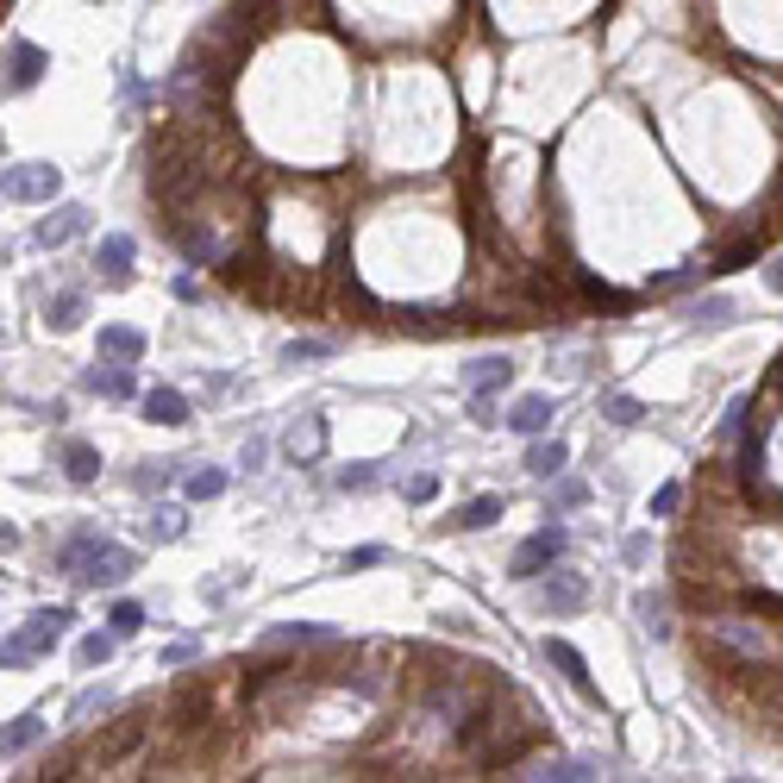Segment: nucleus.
Returning <instances> with one entry per match:
<instances>
[{
  "label": "nucleus",
  "instance_id": "obj_1",
  "mask_svg": "<svg viewBox=\"0 0 783 783\" xmlns=\"http://www.w3.org/2000/svg\"><path fill=\"white\" fill-rule=\"evenodd\" d=\"M696 646H702V658L714 664V671H727V677L771 671V658H778L764 621H746V608H739V614H727V608L702 614V621H696Z\"/></svg>",
  "mask_w": 783,
  "mask_h": 783
},
{
  "label": "nucleus",
  "instance_id": "obj_2",
  "mask_svg": "<svg viewBox=\"0 0 783 783\" xmlns=\"http://www.w3.org/2000/svg\"><path fill=\"white\" fill-rule=\"evenodd\" d=\"M51 564L76 583V589H120V583L138 571V552L120 546V539H107V533H95V527H82V533H70V539L57 546Z\"/></svg>",
  "mask_w": 783,
  "mask_h": 783
},
{
  "label": "nucleus",
  "instance_id": "obj_3",
  "mask_svg": "<svg viewBox=\"0 0 783 783\" xmlns=\"http://www.w3.org/2000/svg\"><path fill=\"white\" fill-rule=\"evenodd\" d=\"M70 621H76V608H32L26 621L0 639V671H26L38 658H51L57 646H63Z\"/></svg>",
  "mask_w": 783,
  "mask_h": 783
},
{
  "label": "nucleus",
  "instance_id": "obj_4",
  "mask_svg": "<svg viewBox=\"0 0 783 783\" xmlns=\"http://www.w3.org/2000/svg\"><path fill=\"white\" fill-rule=\"evenodd\" d=\"M564 552H571V527L552 514V521L533 533V539H521V546H514V558H507V577H514V583H539Z\"/></svg>",
  "mask_w": 783,
  "mask_h": 783
},
{
  "label": "nucleus",
  "instance_id": "obj_5",
  "mask_svg": "<svg viewBox=\"0 0 783 783\" xmlns=\"http://www.w3.org/2000/svg\"><path fill=\"white\" fill-rule=\"evenodd\" d=\"M57 195H63V170L57 163H13V170H0V201L51 207Z\"/></svg>",
  "mask_w": 783,
  "mask_h": 783
},
{
  "label": "nucleus",
  "instance_id": "obj_6",
  "mask_svg": "<svg viewBox=\"0 0 783 783\" xmlns=\"http://www.w3.org/2000/svg\"><path fill=\"white\" fill-rule=\"evenodd\" d=\"M45 70H51V51L32 45V38H13V45H7V63H0V88H7V95H26V88L45 82Z\"/></svg>",
  "mask_w": 783,
  "mask_h": 783
},
{
  "label": "nucleus",
  "instance_id": "obj_7",
  "mask_svg": "<svg viewBox=\"0 0 783 783\" xmlns=\"http://www.w3.org/2000/svg\"><path fill=\"white\" fill-rule=\"evenodd\" d=\"M539 652H546V664H558V677L571 683L583 702H602V689H596V677H589V658H583L577 646H571V639L546 633V639H539Z\"/></svg>",
  "mask_w": 783,
  "mask_h": 783
},
{
  "label": "nucleus",
  "instance_id": "obj_8",
  "mask_svg": "<svg viewBox=\"0 0 783 783\" xmlns=\"http://www.w3.org/2000/svg\"><path fill=\"white\" fill-rule=\"evenodd\" d=\"M539 608H546V614H583V608H589V577H583V571H546Z\"/></svg>",
  "mask_w": 783,
  "mask_h": 783
},
{
  "label": "nucleus",
  "instance_id": "obj_9",
  "mask_svg": "<svg viewBox=\"0 0 783 783\" xmlns=\"http://www.w3.org/2000/svg\"><path fill=\"white\" fill-rule=\"evenodd\" d=\"M82 232H88V207L63 201V207H51V220H38V227H32V245L63 252V245H70V238H82Z\"/></svg>",
  "mask_w": 783,
  "mask_h": 783
},
{
  "label": "nucleus",
  "instance_id": "obj_10",
  "mask_svg": "<svg viewBox=\"0 0 783 783\" xmlns=\"http://www.w3.org/2000/svg\"><path fill=\"white\" fill-rule=\"evenodd\" d=\"M132 257H138L132 232H107L101 245H95V270H101L113 289H126V282H132Z\"/></svg>",
  "mask_w": 783,
  "mask_h": 783
},
{
  "label": "nucleus",
  "instance_id": "obj_11",
  "mask_svg": "<svg viewBox=\"0 0 783 783\" xmlns=\"http://www.w3.org/2000/svg\"><path fill=\"white\" fill-rule=\"evenodd\" d=\"M507 514V496H477V502H464V507H452L439 527L445 533H482V527H496Z\"/></svg>",
  "mask_w": 783,
  "mask_h": 783
},
{
  "label": "nucleus",
  "instance_id": "obj_12",
  "mask_svg": "<svg viewBox=\"0 0 783 783\" xmlns=\"http://www.w3.org/2000/svg\"><path fill=\"white\" fill-rule=\"evenodd\" d=\"M82 389H88V395H107V402H132V395H138L132 364H107V357H95V370L82 377Z\"/></svg>",
  "mask_w": 783,
  "mask_h": 783
},
{
  "label": "nucleus",
  "instance_id": "obj_13",
  "mask_svg": "<svg viewBox=\"0 0 783 783\" xmlns=\"http://www.w3.org/2000/svg\"><path fill=\"white\" fill-rule=\"evenodd\" d=\"M507 382H514V357L507 352H489V357H470V364H464V389H489V395H502Z\"/></svg>",
  "mask_w": 783,
  "mask_h": 783
},
{
  "label": "nucleus",
  "instance_id": "obj_14",
  "mask_svg": "<svg viewBox=\"0 0 783 783\" xmlns=\"http://www.w3.org/2000/svg\"><path fill=\"white\" fill-rule=\"evenodd\" d=\"M558 420V407H552V395H521V402L502 414V427H514V432H527V439H539V432Z\"/></svg>",
  "mask_w": 783,
  "mask_h": 783
},
{
  "label": "nucleus",
  "instance_id": "obj_15",
  "mask_svg": "<svg viewBox=\"0 0 783 783\" xmlns=\"http://www.w3.org/2000/svg\"><path fill=\"white\" fill-rule=\"evenodd\" d=\"M633 614H639V633H646V639H671V589H639V596H633Z\"/></svg>",
  "mask_w": 783,
  "mask_h": 783
},
{
  "label": "nucleus",
  "instance_id": "obj_16",
  "mask_svg": "<svg viewBox=\"0 0 783 783\" xmlns=\"http://www.w3.org/2000/svg\"><path fill=\"white\" fill-rule=\"evenodd\" d=\"M57 464H63V477L82 482V489L101 477V452H95L88 439H63V445H57Z\"/></svg>",
  "mask_w": 783,
  "mask_h": 783
},
{
  "label": "nucleus",
  "instance_id": "obj_17",
  "mask_svg": "<svg viewBox=\"0 0 783 783\" xmlns=\"http://www.w3.org/2000/svg\"><path fill=\"white\" fill-rule=\"evenodd\" d=\"M45 733H51L45 714H20V721H7V727H0V758H26Z\"/></svg>",
  "mask_w": 783,
  "mask_h": 783
},
{
  "label": "nucleus",
  "instance_id": "obj_18",
  "mask_svg": "<svg viewBox=\"0 0 783 783\" xmlns=\"http://www.w3.org/2000/svg\"><path fill=\"white\" fill-rule=\"evenodd\" d=\"M138 407H145L151 427H182V420H188V395H182V389H145Z\"/></svg>",
  "mask_w": 783,
  "mask_h": 783
},
{
  "label": "nucleus",
  "instance_id": "obj_19",
  "mask_svg": "<svg viewBox=\"0 0 783 783\" xmlns=\"http://www.w3.org/2000/svg\"><path fill=\"white\" fill-rule=\"evenodd\" d=\"M88 320V295L82 289H57L51 302H45V327L51 332H76Z\"/></svg>",
  "mask_w": 783,
  "mask_h": 783
},
{
  "label": "nucleus",
  "instance_id": "obj_20",
  "mask_svg": "<svg viewBox=\"0 0 783 783\" xmlns=\"http://www.w3.org/2000/svg\"><path fill=\"white\" fill-rule=\"evenodd\" d=\"M101 357L107 364H138V357H145V332L138 327H101Z\"/></svg>",
  "mask_w": 783,
  "mask_h": 783
},
{
  "label": "nucleus",
  "instance_id": "obj_21",
  "mask_svg": "<svg viewBox=\"0 0 783 783\" xmlns=\"http://www.w3.org/2000/svg\"><path fill=\"white\" fill-rule=\"evenodd\" d=\"M564 464H571V445H564V439H546V432H539V439L527 445V470H533V477H546V482H552L558 470H564Z\"/></svg>",
  "mask_w": 783,
  "mask_h": 783
},
{
  "label": "nucleus",
  "instance_id": "obj_22",
  "mask_svg": "<svg viewBox=\"0 0 783 783\" xmlns=\"http://www.w3.org/2000/svg\"><path fill=\"white\" fill-rule=\"evenodd\" d=\"M521 778H552V783H589L602 778V764L596 758H546L539 771H521Z\"/></svg>",
  "mask_w": 783,
  "mask_h": 783
},
{
  "label": "nucleus",
  "instance_id": "obj_23",
  "mask_svg": "<svg viewBox=\"0 0 783 783\" xmlns=\"http://www.w3.org/2000/svg\"><path fill=\"white\" fill-rule=\"evenodd\" d=\"M113 652H120V633H82L76 639V671H101V664H113Z\"/></svg>",
  "mask_w": 783,
  "mask_h": 783
},
{
  "label": "nucleus",
  "instance_id": "obj_24",
  "mask_svg": "<svg viewBox=\"0 0 783 783\" xmlns=\"http://www.w3.org/2000/svg\"><path fill=\"white\" fill-rule=\"evenodd\" d=\"M227 470H213V464H195V470H188V477H182V496H188V502H220V496H227Z\"/></svg>",
  "mask_w": 783,
  "mask_h": 783
},
{
  "label": "nucleus",
  "instance_id": "obj_25",
  "mask_svg": "<svg viewBox=\"0 0 783 783\" xmlns=\"http://www.w3.org/2000/svg\"><path fill=\"white\" fill-rule=\"evenodd\" d=\"M145 533H151L157 546H170V539H182V533H188V514H182L176 502H157L151 521H145Z\"/></svg>",
  "mask_w": 783,
  "mask_h": 783
},
{
  "label": "nucleus",
  "instance_id": "obj_26",
  "mask_svg": "<svg viewBox=\"0 0 783 783\" xmlns=\"http://www.w3.org/2000/svg\"><path fill=\"white\" fill-rule=\"evenodd\" d=\"M758 252H764V238H758V232H753V238H733L727 252L714 257V270H708V277H733V270H746V264H758Z\"/></svg>",
  "mask_w": 783,
  "mask_h": 783
},
{
  "label": "nucleus",
  "instance_id": "obj_27",
  "mask_svg": "<svg viewBox=\"0 0 783 783\" xmlns=\"http://www.w3.org/2000/svg\"><path fill=\"white\" fill-rule=\"evenodd\" d=\"M282 445H289V457L314 464V457L327 452V427H320V420H307V427H289V439H282Z\"/></svg>",
  "mask_w": 783,
  "mask_h": 783
},
{
  "label": "nucleus",
  "instance_id": "obj_28",
  "mask_svg": "<svg viewBox=\"0 0 783 783\" xmlns=\"http://www.w3.org/2000/svg\"><path fill=\"white\" fill-rule=\"evenodd\" d=\"M683 320H689V327H727V320H733V302H727V295H702V302L683 307Z\"/></svg>",
  "mask_w": 783,
  "mask_h": 783
},
{
  "label": "nucleus",
  "instance_id": "obj_29",
  "mask_svg": "<svg viewBox=\"0 0 783 783\" xmlns=\"http://www.w3.org/2000/svg\"><path fill=\"white\" fill-rule=\"evenodd\" d=\"M577 289L589 307H608V314H627V307L639 302V295H621V289H608V282H596V277H577Z\"/></svg>",
  "mask_w": 783,
  "mask_h": 783
},
{
  "label": "nucleus",
  "instance_id": "obj_30",
  "mask_svg": "<svg viewBox=\"0 0 783 783\" xmlns=\"http://www.w3.org/2000/svg\"><path fill=\"white\" fill-rule=\"evenodd\" d=\"M583 502H589V482H583V477H564V470H558V477H552V514L564 521V514H571V507H583Z\"/></svg>",
  "mask_w": 783,
  "mask_h": 783
},
{
  "label": "nucleus",
  "instance_id": "obj_31",
  "mask_svg": "<svg viewBox=\"0 0 783 783\" xmlns=\"http://www.w3.org/2000/svg\"><path fill=\"white\" fill-rule=\"evenodd\" d=\"M264 646H332V633L314 627V621H295V627H277Z\"/></svg>",
  "mask_w": 783,
  "mask_h": 783
},
{
  "label": "nucleus",
  "instance_id": "obj_32",
  "mask_svg": "<svg viewBox=\"0 0 783 783\" xmlns=\"http://www.w3.org/2000/svg\"><path fill=\"white\" fill-rule=\"evenodd\" d=\"M602 420L608 427H639V420H646V402H633V395H602Z\"/></svg>",
  "mask_w": 783,
  "mask_h": 783
},
{
  "label": "nucleus",
  "instance_id": "obj_33",
  "mask_svg": "<svg viewBox=\"0 0 783 783\" xmlns=\"http://www.w3.org/2000/svg\"><path fill=\"white\" fill-rule=\"evenodd\" d=\"M145 621H151V614H145L138 602H113V608H107V627L120 633V639H132V633L145 627Z\"/></svg>",
  "mask_w": 783,
  "mask_h": 783
},
{
  "label": "nucleus",
  "instance_id": "obj_34",
  "mask_svg": "<svg viewBox=\"0 0 783 783\" xmlns=\"http://www.w3.org/2000/svg\"><path fill=\"white\" fill-rule=\"evenodd\" d=\"M332 352H339L332 339H289V345H282V364H314V357H332Z\"/></svg>",
  "mask_w": 783,
  "mask_h": 783
},
{
  "label": "nucleus",
  "instance_id": "obj_35",
  "mask_svg": "<svg viewBox=\"0 0 783 783\" xmlns=\"http://www.w3.org/2000/svg\"><path fill=\"white\" fill-rule=\"evenodd\" d=\"M439 482H445V477H439V470H420V477H407V482H402V502L427 507L432 496H439Z\"/></svg>",
  "mask_w": 783,
  "mask_h": 783
},
{
  "label": "nucleus",
  "instance_id": "obj_36",
  "mask_svg": "<svg viewBox=\"0 0 783 783\" xmlns=\"http://www.w3.org/2000/svg\"><path fill=\"white\" fill-rule=\"evenodd\" d=\"M708 270H664V277L646 282V295H677V289H689V282H702Z\"/></svg>",
  "mask_w": 783,
  "mask_h": 783
},
{
  "label": "nucleus",
  "instance_id": "obj_37",
  "mask_svg": "<svg viewBox=\"0 0 783 783\" xmlns=\"http://www.w3.org/2000/svg\"><path fill=\"white\" fill-rule=\"evenodd\" d=\"M377 470L382 464H352V470H339V489H345V496H364V489H377Z\"/></svg>",
  "mask_w": 783,
  "mask_h": 783
},
{
  "label": "nucleus",
  "instance_id": "obj_38",
  "mask_svg": "<svg viewBox=\"0 0 783 783\" xmlns=\"http://www.w3.org/2000/svg\"><path fill=\"white\" fill-rule=\"evenodd\" d=\"M683 507V482H658V496H652V521H671Z\"/></svg>",
  "mask_w": 783,
  "mask_h": 783
},
{
  "label": "nucleus",
  "instance_id": "obj_39",
  "mask_svg": "<svg viewBox=\"0 0 783 783\" xmlns=\"http://www.w3.org/2000/svg\"><path fill=\"white\" fill-rule=\"evenodd\" d=\"M496 414H502V407H496V395H489V389H470V420H477V427H502Z\"/></svg>",
  "mask_w": 783,
  "mask_h": 783
},
{
  "label": "nucleus",
  "instance_id": "obj_40",
  "mask_svg": "<svg viewBox=\"0 0 783 783\" xmlns=\"http://www.w3.org/2000/svg\"><path fill=\"white\" fill-rule=\"evenodd\" d=\"M746 414H753V395H733V402H727V420H721V439H733V432L746 427Z\"/></svg>",
  "mask_w": 783,
  "mask_h": 783
},
{
  "label": "nucleus",
  "instance_id": "obj_41",
  "mask_svg": "<svg viewBox=\"0 0 783 783\" xmlns=\"http://www.w3.org/2000/svg\"><path fill=\"white\" fill-rule=\"evenodd\" d=\"M370 564H389V546H357V552H345V571H370Z\"/></svg>",
  "mask_w": 783,
  "mask_h": 783
},
{
  "label": "nucleus",
  "instance_id": "obj_42",
  "mask_svg": "<svg viewBox=\"0 0 783 783\" xmlns=\"http://www.w3.org/2000/svg\"><path fill=\"white\" fill-rule=\"evenodd\" d=\"M138 489H145V496H151V489H163V482H170V464H138Z\"/></svg>",
  "mask_w": 783,
  "mask_h": 783
},
{
  "label": "nucleus",
  "instance_id": "obj_43",
  "mask_svg": "<svg viewBox=\"0 0 783 783\" xmlns=\"http://www.w3.org/2000/svg\"><path fill=\"white\" fill-rule=\"evenodd\" d=\"M201 658V639H176V646H163V664H195Z\"/></svg>",
  "mask_w": 783,
  "mask_h": 783
},
{
  "label": "nucleus",
  "instance_id": "obj_44",
  "mask_svg": "<svg viewBox=\"0 0 783 783\" xmlns=\"http://www.w3.org/2000/svg\"><path fill=\"white\" fill-rule=\"evenodd\" d=\"M621 552H627V564H646V558H652V533H627Z\"/></svg>",
  "mask_w": 783,
  "mask_h": 783
},
{
  "label": "nucleus",
  "instance_id": "obj_45",
  "mask_svg": "<svg viewBox=\"0 0 783 783\" xmlns=\"http://www.w3.org/2000/svg\"><path fill=\"white\" fill-rule=\"evenodd\" d=\"M264 457H270V445H264V439H245V452H238V470H264Z\"/></svg>",
  "mask_w": 783,
  "mask_h": 783
},
{
  "label": "nucleus",
  "instance_id": "obj_46",
  "mask_svg": "<svg viewBox=\"0 0 783 783\" xmlns=\"http://www.w3.org/2000/svg\"><path fill=\"white\" fill-rule=\"evenodd\" d=\"M107 708V696L101 689H88V696H76V708H70V714H76V721H88V714H101Z\"/></svg>",
  "mask_w": 783,
  "mask_h": 783
},
{
  "label": "nucleus",
  "instance_id": "obj_47",
  "mask_svg": "<svg viewBox=\"0 0 783 783\" xmlns=\"http://www.w3.org/2000/svg\"><path fill=\"white\" fill-rule=\"evenodd\" d=\"M170 295H176V302H201V282H195V277H176V282H170Z\"/></svg>",
  "mask_w": 783,
  "mask_h": 783
},
{
  "label": "nucleus",
  "instance_id": "obj_48",
  "mask_svg": "<svg viewBox=\"0 0 783 783\" xmlns=\"http://www.w3.org/2000/svg\"><path fill=\"white\" fill-rule=\"evenodd\" d=\"M764 289H771V295H783V257H771V264H764Z\"/></svg>",
  "mask_w": 783,
  "mask_h": 783
},
{
  "label": "nucleus",
  "instance_id": "obj_49",
  "mask_svg": "<svg viewBox=\"0 0 783 783\" xmlns=\"http://www.w3.org/2000/svg\"><path fill=\"white\" fill-rule=\"evenodd\" d=\"M13 546H20V527H7V521H0V552H13Z\"/></svg>",
  "mask_w": 783,
  "mask_h": 783
},
{
  "label": "nucleus",
  "instance_id": "obj_50",
  "mask_svg": "<svg viewBox=\"0 0 783 783\" xmlns=\"http://www.w3.org/2000/svg\"><path fill=\"white\" fill-rule=\"evenodd\" d=\"M771 389H778V395H783V357H778V364H771Z\"/></svg>",
  "mask_w": 783,
  "mask_h": 783
}]
</instances>
